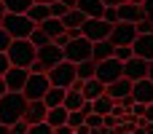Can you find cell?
<instances>
[{
	"label": "cell",
	"instance_id": "obj_1",
	"mask_svg": "<svg viewBox=\"0 0 153 134\" xmlns=\"http://www.w3.org/2000/svg\"><path fill=\"white\" fill-rule=\"evenodd\" d=\"M27 97L22 91H8L0 97V124L5 126H13L16 121L24 118V110H27Z\"/></svg>",
	"mask_w": 153,
	"mask_h": 134
},
{
	"label": "cell",
	"instance_id": "obj_2",
	"mask_svg": "<svg viewBox=\"0 0 153 134\" xmlns=\"http://www.w3.org/2000/svg\"><path fill=\"white\" fill-rule=\"evenodd\" d=\"M8 59H11V64L13 67H32V62H35V56H38V48L27 40V38H13V43L8 46Z\"/></svg>",
	"mask_w": 153,
	"mask_h": 134
},
{
	"label": "cell",
	"instance_id": "obj_3",
	"mask_svg": "<svg viewBox=\"0 0 153 134\" xmlns=\"http://www.w3.org/2000/svg\"><path fill=\"white\" fill-rule=\"evenodd\" d=\"M59 62H65V48H62V46H56V43L51 40L48 46L38 48V56H35V62H32L30 73H46V75H48V70H51V67H56Z\"/></svg>",
	"mask_w": 153,
	"mask_h": 134
},
{
	"label": "cell",
	"instance_id": "obj_4",
	"mask_svg": "<svg viewBox=\"0 0 153 134\" xmlns=\"http://www.w3.org/2000/svg\"><path fill=\"white\" fill-rule=\"evenodd\" d=\"M3 27L8 30V35H11V38H30V32H32L38 24H35L27 13H5Z\"/></svg>",
	"mask_w": 153,
	"mask_h": 134
},
{
	"label": "cell",
	"instance_id": "obj_5",
	"mask_svg": "<svg viewBox=\"0 0 153 134\" xmlns=\"http://www.w3.org/2000/svg\"><path fill=\"white\" fill-rule=\"evenodd\" d=\"M48 81L51 86H59V89H73V83L78 81V73H75V64L73 62H59L56 67L48 70Z\"/></svg>",
	"mask_w": 153,
	"mask_h": 134
},
{
	"label": "cell",
	"instance_id": "obj_6",
	"mask_svg": "<svg viewBox=\"0 0 153 134\" xmlns=\"http://www.w3.org/2000/svg\"><path fill=\"white\" fill-rule=\"evenodd\" d=\"M91 40L89 38H75V40H70L67 46H65V59L67 62H73V64H81V62H86V59H91Z\"/></svg>",
	"mask_w": 153,
	"mask_h": 134
},
{
	"label": "cell",
	"instance_id": "obj_7",
	"mask_svg": "<svg viewBox=\"0 0 153 134\" xmlns=\"http://www.w3.org/2000/svg\"><path fill=\"white\" fill-rule=\"evenodd\" d=\"M48 89H51V81H48V75H46V73H30V78H27V83H24V91H22V94L32 102V99H43Z\"/></svg>",
	"mask_w": 153,
	"mask_h": 134
},
{
	"label": "cell",
	"instance_id": "obj_8",
	"mask_svg": "<svg viewBox=\"0 0 153 134\" xmlns=\"http://www.w3.org/2000/svg\"><path fill=\"white\" fill-rule=\"evenodd\" d=\"M94 78H100L105 86H108V83H113V81H118V78H124V62H121V59H116V56L97 62V75H94Z\"/></svg>",
	"mask_w": 153,
	"mask_h": 134
},
{
	"label": "cell",
	"instance_id": "obj_9",
	"mask_svg": "<svg viewBox=\"0 0 153 134\" xmlns=\"http://www.w3.org/2000/svg\"><path fill=\"white\" fill-rule=\"evenodd\" d=\"M110 30H113V24L105 21V19H86L83 27H81L83 38H89L91 43H97V40H108V38H110Z\"/></svg>",
	"mask_w": 153,
	"mask_h": 134
},
{
	"label": "cell",
	"instance_id": "obj_10",
	"mask_svg": "<svg viewBox=\"0 0 153 134\" xmlns=\"http://www.w3.org/2000/svg\"><path fill=\"white\" fill-rule=\"evenodd\" d=\"M108 40H110L113 46H132V43L137 40V27L129 24V21H118V24H113Z\"/></svg>",
	"mask_w": 153,
	"mask_h": 134
},
{
	"label": "cell",
	"instance_id": "obj_11",
	"mask_svg": "<svg viewBox=\"0 0 153 134\" xmlns=\"http://www.w3.org/2000/svg\"><path fill=\"white\" fill-rule=\"evenodd\" d=\"M124 78H129V81L148 78V59H143V56L126 59V62H124Z\"/></svg>",
	"mask_w": 153,
	"mask_h": 134
},
{
	"label": "cell",
	"instance_id": "obj_12",
	"mask_svg": "<svg viewBox=\"0 0 153 134\" xmlns=\"http://www.w3.org/2000/svg\"><path fill=\"white\" fill-rule=\"evenodd\" d=\"M132 99L143 102V105H153V81L151 78H140L132 83Z\"/></svg>",
	"mask_w": 153,
	"mask_h": 134
},
{
	"label": "cell",
	"instance_id": "obj_13",
	"mask_svg": "<svg viewBox=\"0 0 153 134\" xmlns=\"http://www.w3.org/2000/svg\"><path fill=\"white\" fill-rule=\"evenodd\" d=\"M3 78H5L8 91H24V83H27V78H30V70H27V67H11Z\"/></svg>",
	"mask_w": 153,
	"mask_h": 134
},
{
	"label": "cell",
	"instance_id": "obj_14",
	"mask_svg": "<svg viewBox=\"0 0 153 134\" xmlns=\"http://www.w3.org/2000/svg\"><path fill=\"white\" fill-rule=\"evenodd\" d=\"M46 115H48V107H46V102L43 99H32V102H27V110H24V121L32 126V124H43L46 121Z\"/></svg>",
	"mask_w": 153,
	"mask_h": 134
},
{
	"label": "cell",
	"instance_id": "obj_15",
	"mask_svg": "<svg viewBox=\"0 0 153 134\" xmlns=\"http://www.w3.org/2000/svg\"><path fill=\"white\" fill-rule=\"evenodd\" d=\"M132 83H134V81H129V78H118V81H113V83L105 86V94L118 102V99H124V97H132Z\"/></svg>",
	"mask_w": 153,
	"mask_h": 134
},
{
	"label": "cell",
	"instance_id": "obj_16",
	"mask_svg": "<svg viewBox=\"0 0 153 134\" xmlns=\"http://www.w3.org/2000/svg\"><path fill=\"white\" fill-rule=\"evenodd\" d=\"M118 19L129 21V24H137L140 19H145V11L137 3H124V5H118Z\"/></svg>",
	"mask_w": 153,
	"mask_h": 134
},
{
	"label": "cell",
	"instance_id": "obj_17",
	"mask_svg": "<svg viewBox=\"0 0 153 134\" xmlns=\"http://www.w3.org/2000/svg\"><path fill=\"white\" fill-rule=\"evenodd\" d=\"M132 51L134 56H143V59H153V35H137V40L132 43Z\"/></svg>",
	"mask_w": 153,
	"mask_h": 134
},
{
	"label": "cell",
	"instance_id": "obj_18",
	"mask_svg": "<svg viewBox=\"0 0 153 134\" xmlns=\"http://www.w3.org/2000/svg\"><path fill=\"white\" fill-rule=\"evenodd\" d=\"M78 11H83L86 19H102L105 3L102 0H78Z\"/></svg>",
	"mask_w": 153,
	"mask_h": 134
},
{
	"label": "cell",
	"instance_id": "obj_19",
	"mask_svg": "<svg viewBox=\"0 0 153 134\" xmlns=\"http://www.w3.org/2000/svg\"><path fill=\"white\" fill-rule=\"evenodd\" d=\"M81 91H83V97H86L89 102H94L97 97H102V94H105V83H102L100 78H89V81H83Z\"/></svg>",
	"mask_w": 153,
	"mask_h": 134
},
{
	"label": "cell",
	"instance_id": "obj_20",
	"mask_svg": "<svg viewBox=\"0 0 153 134\" xmlns=\"http://www.w3.org/2000/svg\"><path fill=\"white\" fill-rule=\"evenodd\" d=\"M67 115H70V110H67L65 105H59V107H48L46 124H48L51 129H56V126H65V124H67Z\"/></svg>",
	"mask_w": 153,
	"mask_h": 134
},
{
	"label": "cell",
	"instance_id": "obj_21",
	"mask_svg": "<svg viewBox=\"0 0 153 134\" xmlns=\"http://www.w3.org/2000/svg\"><path fill=\"white\" fill-rule=\"evenodd\" d=\"M113 51H116V46H113L110 40H97V43L91 46V59H94V62L110 59V56H113Z\"/></svg>",
	"mask_w": 153,
	"mask_h": 134
},
{
	"label": "cell",
	"instance_id": "obj_22",
	"mask_svg": "<svg viewBox=\"0 0 153 134\" xmlns=\"http://www.w3.org/2000/svg\"><path fill=\"white\" fill-rule=\"evenodd\" d=\"M83 21H86V13H83V11H78V8H70V11L62 16V24H65V30L83 27Z\"/></svg>",
	"mask_w": 153,
	"mask_h": 134
},
{
	"label": "cell",
	"instance_id": "obj_23",
	"mask_svg": "<svg viewBox=\"0 0 153 134\" xmlns=\"http://www.w3.org/2000/svg\"><path fill=\"white\" fill-rule=\"evenodd\" d=\"M40 30H43L51 40H56L59 35H65V32H67V30H65V24H62V19H54V16H51V19H46V21L40 24Z\"/></svg>",
	"mask_w": 153,
	"mask_h": 134
},
{
	"label": "cell",
	"instance_id": "obj_24",
	"mask_svg": "<svg viewBox=\"0 0 153 134\" xmlns=\"http://www.w3.org/2000/svg\"><path fill=\"white\" fill-rule=\"evenodd\" d=\"M65 97H67V89H59V86H51V89L46 91L43 102H46V107H59V105H65Z\"/></svg>",
	"mask_w": 153,
	"mask_h": 134
},
{
	"label": "cell",
	"instance_id": "obj_25",
	"mask_svg": "<svg viewBox=\"0 0 153 134\" xmlns=\"http://www.w3.org/2000/svg\"><path fill=\"white\" fill-rule=\"evenodd\" d=\"M27 16H30V19L40 27L46 19H51V8H48V5H43V3H32V8L27 11Z\"/></svg>",
	"mask_w": 153,
	"mask_h": 134
},
{
	"label": "cell",
	"instance_id": "obj_26",
	"mask_svg": "<svg viewBox=\"0 0 153 134\" xmlns=\"http://www.w3.org/2000/svg\"><path fill=\"white\" fill-rule=\"evenodd\" d=\"M83 102H86L83 91H78V89H67V97H65V107H67V110H81Z\"/></svg>",
	"mask_w": 153,
	"mask_h": 134
},
{
	"label": "cell",
	"instance_id": "obj_27",
	"mask_svg": "<svg viewBox=\"0 0 153 134\" xmlns=\"http://www.w3.org/2000/svg\"><path fill=\"white\" fill-rule=\"evenodd\" d=\"M75 73H78V81H89V78L97 75V62L94 59H86V62L75 64Z\"/></svg>",
	"mask_w": 153,
	"mask_h": 134
},
{
	"label": "cell",
	"instance_id": "obj_28",
	"mask_svg": "<svg viewBox=\"0 0 153 134\" xmlns=\"http://www.w3.org/2000/svg\"><path fill=\"white\" fill-rule=\"evenodd\" d=\"M91 105H94V113H100V115H110V113H113L116 99H113V97H108V94H102V97H97Z\"/></svg>",
	"mask_w": 153,
	"mask_h": 134
},
{
	"label": "cell",
	"instance_id": "obj_29",
	"mask_svg": "<svg viewBox=\"0 0 153 134\" xmlns=\"http://www.w3.org/2000/svg\"><path fill=\"white\" fill-rule=\"evenodd\" d=\"M32 3L35 0H3V5H5L8 13H27L32 8Z\"/></svg>",
	"mask_w": 153,
	"mask_h": 134
},
{
	"label": "cell",
	"instance_id": "obj_30",
	"mask_svg": "<svg viewBox=\"0 0 153 134\" xmlns=\"http://www.w3.org/2000/svg\"><path fill=\"white\" fill-rule=\"evenodd\" d=\"M27 40H30L35 48H43V46H48V43H51V38H48V35H46L40 27H35V30L30 32V38H27Z\"/></svg>",
	"mask_w": 153,
	"mask_h": 134
},
{
	"label": "cell",
	"instance_id": "obj_31",
	"mask_svg": "<svg viewBox=\"0 0 153 134\" xmlns=\"http://www.w3.org/2000/svg\"><path fill=\"white\" fill-rule=\"evenodd\" d=\"M86 124V115L81 113V110H70V115H67V126H73V129H81Z\"/></svg>",
	"mask_w": 153,
	"mask_h": 134
},
{
	"label": "cell",
	"instance_id": "obj_32",
	"mask_svg": "<svg viewBox=\"0 0 153 134\" xmlns=\"http://www.w3.org/2000/svg\"><path fill=\"white\" fill-rule=\"evenodd\" d=\"M86 126L94 132V129H102L105 126V115H100V113H91V115H86Z\"/></svg>",
	"mask_w": 153,
	"mask_h": 134
},
{
	"label": "cell",
	"instance_id": "obj_33",
	"mask_svg": "<svg viewBox=\"0 0 153 134\" xmlns=\"http://www.w3.org/2000/svg\"><path fill=\"white\" fill-rule=\"evenodd\" d=\"M113 56H116V59H121V62H126V59H132V56H134V51H132V46H116Z\"/></svg>",
	"mask_w": 153,
	"mask_h": 134
},
{
	"label": "cell",
	"instance_id": "obj_34",
	"mask_svg": "<svg viewBox=\"0 0 153 134\" xmlns=\"http://www.w3.org/2000/svg\"><path fill=\"white\" fill-rule=\"evenodd\" d=\"M48 8H51V16H54V19H62V16H65V13L70 11V8H67V5H65L62 0H56V3H51Z\"/></svg>",
	"mask_w": 153,
	"mask_h": 134
},
{
	"label": "cell",
	"instance_id": "obj_35",
	"mask_svg": "<svg viewBox=\"0 0 153 134\" xmlns=\"http://www.w3.org/2000/svg\"><path fill=\"white\" fill-rule=\"evenodd\" d=\"M134 27H137V35H153V21L151 19H140Z\"/></svg>",
	"mask_w": 153,
	"mask_h": 134
},
{
	"label": "cell",
	"instance_id": "obj_36",
	"mask_svg": "<svg viewBox=\"0 0 153 134\" xmlns=\"http://www.w3.org/2000/svg\"><path fill=\"white\" fill-rule=\"evenodd\" d=\"M102 19L105 21H110V24H118L121 19H118V8H113V5H105V13H102Z\"/></svg>",
	"mask_w": 153,
	"mask_h": 134
},
{
	"label": "cell",
	"instance_id": "obj_37",
	"mask_svg": "<svg viewBox=\"0 0 153 134\" xmlns=\"http://www.w3.org/2000/svg\"><path fill=\"white\" fill-rule=\"evenodd\" d=\"M27 134H54V129L43 121V124H32V126L27 129Z\"/></svg>",
	"mask_w": 153,
	"mask_h": 134
},
{
	"label": "cell",
	"instance_id": "obj_38",
	"mask_svg": "<svg viewBox=\"0 0 153 134\" xmlns=\"http://www.w3.org/2000/svg\"><path fill=\"white\" fill-rule=\"evenodd\" d=\"M11 43H13V38H11V35H8V30H5V27H0V51H3V54H5V51H8V46H11Z\"/></svg>",
	"mask_w": 153,
	"mask_h": 134
},
{
	"label": "cell",
	"instance_id": "obj_39",
	"mask_svg": "<svg viewBox=\"0 0 153 134\" xmlns=\"http://www.w3.org/2000/svg\"><path fill=\"white\" fill-rule=\"evenodd\" d=\"M145 107H148V105L134 102V105H132V110H129V115H134V118H145Z\"/></svg>",
	"mask_w": 153,
	"mask_h": 134
},
{
	"label": "cell",
	"instance_id": "obj_40",
	"mask_svg": "<svg viewBox=\"0 0 153 134\" xmlns=\"http://www.w3.org/2000/svg\"><path fill=\"white\" fill-rule=\"evenodd\" d=\"M27 129H30V124L22 118V121H16V124L11 126V134H27Z\"/></svg>",
	"mask_w": 153,
	"mask_h": 134
},
{
	"label": "cell",
	"instance_id": "obj_41",
	"mask_svg": "<svg viewBox=\"0 0 153 134\" xmlns=\"http://www.w3.org/2000/svg\"><path fill=\"white\" fill-rule=\"evenodd\" d=\"M11 67H13V64H11L8 54H3V51H0V75H5V73H8Z\"/></svg>",
	"mask_w": 153,
	"mask_h": 134
},
{
	"label": "cell",
	"instance_id": "obj_42",
	"mask_svg": "<svg viewBox=\"0 0 153 134\" xmlns=\"http://www.w3.org/2000/svg\"><path fill=\"white\" fill-rule=\"evenodd\" d=\"M143 11H145V19L153 21V0H145V3H143Z\"/></svg>",
	"mask_w": 153,
	"mask_h": 134
},
{
	"label": "cell",
	"instance_id": "obj_43",
	"mask_svg": "<svg viewBox=\"0 0 153 134\" xmlns=\"http://www.w3.org/2000/svg\"><path fill=\"white\" fill-rule=\"evenodd\" d=\"M118 121H121V118H116L113 113H110V115H105V126H108V129H116V126H118Z\"/></svg>",
	"mask_w": 153,
	"mask_h": 134
},
{
	"label": "cell",
	"instance_id": "obj_44",
	"mask_svg": "<svg viewBox=\"0 0 153 134\" xmlns=\"http://www.w3.org/2000/svg\"><path fill=\"white\" fill-rule=\"evenodd\" d=\"M75 132V129H73V126H67V124H65V126H56V129H54V134H73Z\"/></svg>",
	"mask_w": 153,
	"mask_h": 134
},
{
	"label": "cell",
	"instance_id": "obj_45",
	"mask_svg": "<svg viewBox=\"0 0 153 134\" xmlns=\"http://www.w3.org/2000/svg\"><path fill=\"white\" fill-rule=\"evenodd\" d=\"M54 43H56V46H62V48H65V46H67V43H70V38H67V32H65V35H59V38H56V40H54Z\"/></svg>",
	"mask_w": 153,
	"mask_h": 134
},
{
	"label": "cell",
	"instance_id": "obj_46",
	"mask_svg": "<svg viewBox=\"0 0 153 134\" xmlns=\"http://www.w3.org/2000/svg\"><path fill=\"white\" fill-rule=\"evenodd\" d=\"M105 5H113V8H118V5H124V3H129V0H102Z\"/></svg>",
	"mask_w": 153,
	"mask_h": 134
},
{
	"label": "cell",
	"instance_id": "obj_47",
	"mask_svg": "<svg viewBox=\"0 0 153 134\" xmlns=\"http://www.w3.org/2000/svg\"><path fill=\"white\" fill-rule=\"evenodd\" d=\"M145 121H148V124H153V105H148V107H145Z\"/></svg>",
	"mask_w": 153,
	"mask_h": 134
},
{
	"label": "cell",
	"instance_id": "obj_48",
	"mask_svg": "<svg viewBox=\"0 0 153 134\" xmlns=\"http://www.w3.org/2000/svg\"><path fill=\"white\" fill-rule=\"evenodd\" d=\"M3 94H8V86H5V78L0 75V97H3Z\"/></svg>",
	"mask_w": 153,
	"mask_h": 134
},
{
	"label": "cell",
	"instance_id": "obj_49",
	"mask_svg": "<svg viewBox=\"0 0 153 134\" xmlns=\"http://www.w3.org/2000/svg\"><path fill=\"white\" fill-rule=\"evenodd\" d=\"M5 13H8V11H5V5H3V0H0V27H3V19H5Z\"/></svg>",
	"mask_w": 153,
	"mask_h": 134
},
{
	"label": "cell",
	"instance_id": "obj_50",
	"mask_svg": "<svg viewBox=\"0 0 153 134\" xmlns=\"http://www.w3.org/2000/svg\"><path fill=\"white\" fill-rule=\"evenodd\" d=\"M62 3H65L67 8H78V0H62Z\"/></svg>",
	"mask_w": 153,
	"mask_h": 134
},
{
	"label": "cell",
	"instance_id": "obj_51",
	"mask_svg": "<svg viewBox=\"0 0 153 134\" xmlns=\"http://www.w3.org/2000/svg\"><path fill=\"white\" fill-rule=\"evenodd\" d=\"M75 132H78V134H91V129H89V126L83 124V126H81V129H75Z\"/></svg>",
	"mask_w": 153,
	"mask_h": 134
},
{
	"label": "cell",
	"instance_id": "obj_52",
	"mask_svg": "<svg viewBox=\"0 0 153 134\" xmlns=\"http://www.w3.org/2000/svg\"><path fill=\"white\" fill-rule=\"evenodd\" d=\"M0 134H11V126H5V124H0Z\"/></svg>",
	"mask_w": 153,
	"mask_h": 134
},
{
	"label": "cell",
	"instance_id": "obj_53",
	"mask_svg": "<svg viewBox=\"0 0 153 134\" xmlns=\"http://www.w3.org/2000/svg\"><path fill=\"white\" fill-rule=\"evenodd\" d=\"M148 78H151V81H153V59H151V62H148Z\"/></svg>",
	"mask_w": 153,
	"mask_h": 134
},
{
	"label": "cell",
	"instance_id": "obj_54",
	"mask_svg": "<svg viewBox=\"0 0 153 134\" xmlns=\"http://www.w3.org/2000/svg\"><path fill=\"white\" fill-rule=\"evenodd\" d=\"M35 3H43V5H51V3H56V0H35Z\"/></svg>",
	"mask_w": 153,
	"mask_h": 134
},
{
	"label": "cell",
	"instance_id": "obj_55",
	"mask_svg": "<svg viewBox=\"0 0 153 134\" xmlns=\"http://www.w3.org/2000/svg\"><path fill=\"white\" fill-rule=\"evenodd\" d=\"M129 3H137V5H143V3H145V0H129Z\"/></svg>",
	"mask_w": 153,
	"mask_h": 134
}]
</instances>
